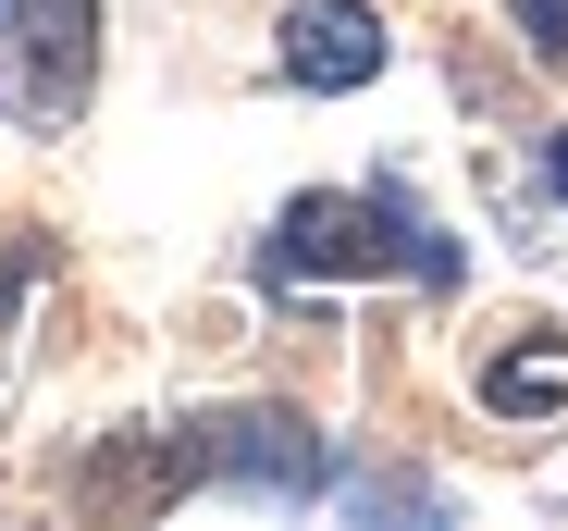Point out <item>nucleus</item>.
<instances>
[{
    "mask_svg": "<svg viewBox=\"0 0 568 531\" xmlns=\"http://www.w3.org/2000/svg\"><path fill=\"white\" fill-rule=\"evenodd\" d=\"M310 273H420V285H457V247L396 186H358V198H297L272 223L260 285H310Z\"/></svg>",
    "mask_w": 568,
    "mask_h": 531,
    "instance_id": "nucleus-1",
    "label": "nucleus"
},
{
    "mask_svg": "<svg viewBox=\"0 0 568 531\" xmlns=\"http://www.w3.org/2000/svg\"><path fill=\"white\" fill-rule=\"evenodd\" d=\"M483 396H495V408H556V396H568V359H556V346H531V359H495Z\"/></svg>",
    "mask_w": 568,
    "mask_h": 531,
    "instance_id": "nucleus-5",
    "label": "nucleus"
},
{
    "mask_svg": "<svg viewBox=\"0 0 568 531\" xmlns=\"http://www.w3.org/2000/svg\"><path fill=\"white\" fill-rule=\"evenodd\" d=\"M173 482H247V494H310L322 482V432L297 408H235L211 420V446H185Z\"/></svg>",
    "mask_w": 568,
    "mask_h": 531,
    "instance_id": "nucleus-3",
    "label": "nucleus"
},
{
    "mask_svg": "<svg viewBox=\"0 0 568 531\" xmlns=\"http://www.w3.org/2000/svg\"><path fill=\"white\" fill-rule=\"evenodd\" d=\"M384 13H371V0H297V13H284V74L310 86V100H346V86H371L384 74Z\"/></svg>",
    "mask_w": 568,
    "mask_h": 531,
    "instance_id": "nucleus-4",
    "label": "nucleus"
},
{
    "mask_svg": "<svg viewBox=\"0 0 568 531\" xmlns=\"http://www.w3.org/2000/svg\"><path fill=\"white\" fill-rule=\"evenodd\" d=\"M100 100V0H0V124L62 136Z\"/></svg>",
    "mask_w": 568,
    "mask_h": 531,
    "instance_id": "nucleus-2",
    "label": "nucleus"
},
{
    "mask_svg": "<svg viewBox=\"0 0 568 531\" xmlns=\"http://www.w3.org/2000/svg\"><path fill=\"white\" fill-rule=\"evenodd\" d=\"M507 25H519L544 62H568V0H507Z\"/></svg>",
    "mask_w": 568,
    "mask_h": 531,
    "instance_id": "nucleus-6",
    "label": "nucleus"
},
{
    "mask_svg": "<svg viewBox=\"0 0 568 531\" xmlns=\"http://www.w3.org/2000/svg\"><path fill=\"white\" fill-rule=\"evenodd\" d=\"M544 173H556V198H568V124H556V149H544Z\"/></svg>",
    "mask_w": 568,
    "mask_h": 531,
    "instance_id": "nucleus-7",
    "label": "nucleus"
}]
</instances>
